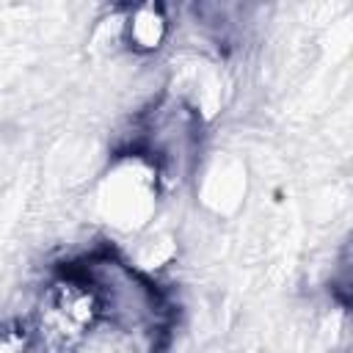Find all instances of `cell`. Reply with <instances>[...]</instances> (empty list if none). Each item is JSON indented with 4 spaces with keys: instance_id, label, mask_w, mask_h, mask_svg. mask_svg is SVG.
Here are the masks:
<instances>
[{
    "instance_id": "cell-1",
    "label": "cell",
    "mask_w": 353,
    "mask_h": 353,
    "mask_svg": "<svg viewBox=\"0 0 353 353\" xmlns=\"http://www.w3.org/2000/svg\"><path fill=\"white\" fill-rule=\"evenodd\" d=\"M97 298L99 320L130 350L154 353L176 325L174 298L113 248H91L69 262Z\"/></svg>"
},
{
    "instance_id": "cell-2",
    "label": "cell",
    "mask_w": 353,
    "mask_h": 353,
    "mask_svg": "<svg viewBox=\"0 0 353 353\" xmlns=\"http://www.w3.org/2000/svg\"><path fill=\"white\" fill-rule=\"evenodd\" d=\"M201 113L193 102L176 94L157 97L135 119L127 152H138L152 163L160 182L179 185L199 168Z\"/></svg>"
},
{
    "instance_id": "cell-3",
    "label": "cell",
    "mask_w": 353,
    "mask_h": 353,
    "mask_svg": "<svg viewBox=\"0 0 353 353\" xmlns=\"http://www.w3.org/2000/svg\"><path fill=\"white\" fill-rule=\"evenodd\" d=\"M22 320L36 353H80L91 331L102 325L97 298L72 265L55 270L39 287Z\"/></svg>"
},
{
    "instance_id": "cell-4",
    "label": "cell",
    "mask_w": 353,
    "mask_h": 353,
    "mask_svg": "<svg viewBox=\"0 0 353 353\" xmlns=\"http://www.w3.org/2000/svg\"><path fill=\"white\" fill-rule=\"evenodd\" d=\"M171 36V17L160 3H138L124 8V47L135 55H154Z\"/></svg>"
},
{
    "instance_id": "cell-5",
    "label": "cell",
    "mask_w": 353,
    "mask_h": 353,
    "mask_svg": "<svg viewBox=\"0 0 353 353\" xmlns=\"http://www.w3.org/2000/svg\"><path fill=\"white\" fill-rule=\"evenodd\" d=\"M328 284H331L334 298H336L342 306L353 309V237L339 248V254H336V259H334V265H331V279H328Z\"/></svg>"
}]
</instances>
